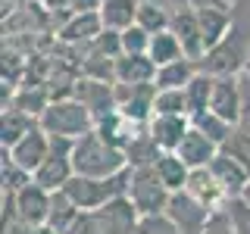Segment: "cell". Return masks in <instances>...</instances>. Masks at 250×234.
Instances as JSON below:
<instances>
[{
  "label": "cell",
  "instance_id": "cell-2",
  "mask_svg": "<svg viewBox=\"0 0 250 234\" xmlns=\"http://www.w3.org/2000/svg\"><path fill=\"white\" fill-rule=\"evenodd\" d=\"M38 125H41L50 137L78 140V137L88 135V131H94L97 122H94V116L84 109V103H78L75 97H69V100H53V103L41 113Z\"/></svg>",
  "mask_w": 250,
  "mask_h": 234
},
{
  "label": "cell",
  "instance_id": "cell-14",
  "mask_svg": "<svg viewBox=\"0 0 250 234\" xmlns=\"http://www.w3.org/2000/svg\"><path fill=\"white\" fill-rule=\"evenodd\" d=\"M209 172H213V175L219 178V184L229 191V197H231V200H234V197H241V194H244V187L250 184V172L241 166L238 159H231L229 153H222V150H219V153H216V159L209 162Z\"/></svg>",
  "mask_w": 250,
  "mask_h": 234
},
{
  "label": "cell",
  "instance_id": "cell-35",
  "mask_svg": "<svg viewBox=\"0 0 250 234\" xmlns=\"http://www.w3.org/2000/svg\"><path fill=\"white\" fill-rule=\"evenodd\" d=\"M144 31H150V35H156V31H163V25H166V19H163V13H156L153 6H144L141 10V22H138Z\"/></svg>",
  "mask_w": 250,
  "mask_h": 234
},
{
  "label": "cell",
  "instance_id": "cell-29",
  "mask_svg": "<svg viewBox=\"0 0 250 234\" xmlns=\"http://www.w3.org/2000/svg\"><path fill=\"white\" fill-rule=\"evenodd\" d=\"M97 28H100L97 16H94V13H84L82 19H75L69 28H62V38H66V41H72V44H78V41H91V38L100 35Z\"/></svg>",
  "mask_w": 250,
  "mask_h": 234
},
{
  "label": "cell",
  "instance_id": "cell-4",
  "mask_svg": "<svg viewBox=\"0 0 250 234\" xmlns=\"http://www.w3.org/2000/svg\"><path fill=\"white\" fill-rule=\"evenodd\" d=\"M153 100H156V84H116L119 113L128 116L141 128H147L153 119Z\"/></svg>",
  "mask_w": 250,
  "mask_h": 234
},
{
  "label": "cell",
  "instance_id": "cell-28",
  "mask_svg": "<svg viewBox=\"0 0 250 234\" xmlns=\"http://www.w3.org/2000/svg\"><path fill=\"white\" fill-rule=\"evenodd\" d=\"M131 19H135V3L131 0H109L104 10V25L106 28H131Z\"/></svg>",
  "mask_w": 250,
  "mask_h": 234
},
{
  "label": "cell",
  "instance_id": "cell-23",
  "mask_svg": "<svg viewBox=\"0 0 250 234\" xmlns=\"http://www.w3.org/2000/svg\"><path fill=\"white\" fill-rule=\"evenodd\" d=\"M150 59L156 66H166V62H175V59H185V47L172 31H156L153 41H150Z\"/></svg>",
  "mask_w": 250,
  "mask_h": 234
},
{
  "label": "cell",
  "instance_id": "cell-9",
  "mask_svg": "<svg viewBox=\"0 0 250 234\" xmlns=\"http://www.w3.org/2000/svg\"><path fill=\"white\" fill-rule=\"evenodd\" d=\"M209 109L216 116H222L225 122L238 125L241 122V109H244V94H241V78L238 75H219L216 88H213V100Z\"/></svg>",
  "mask_w": 250,
  "mask_h": 234
},
{
  "label": "cell",
  "instance_id": "cell-16",
  "mask_svg": "<svg viewBox=\"0 0 250 234\" xmlns=\"http://www.w3.org/2000/svg\"><path fill=\"white\" fill-rule=\"evenodd\" d=\"M94 131H97L100 137L104 140H109V144L113 147H119V150H125V147L131 144V140H135V135H141V125H135L128 119V116H122L119 109H116V113H109V116H104V119H100L97 125H94Z\"/></svg>",
  "mask_w": 250,
  "mask_h": 234
},
{
  "label": "cell",
  "instance_id": "cell-8",
  "mask_svg": "<svg viewBox=\"0 0 250 234\" xmlns=\"http://www.w3.org/2000/svg\"><path fill=\"white\" fill-rule=\"evenodd\" d=\"M13 197V206H16V215L28 225H47V215H50V203H53V194L47 187L31 181L28 187H22L19 194H10Z\"/></svg>",
  "mask_w": 250,
  "mask_h": 234
},
{
  "label": "cell",
  "instance_id": "cell-25",
  "mask_svg": "<svg viewBox=\"0 0 250 234\" xmlns=\"http://www.w3.org/2000/svg\"><path fill=\"white\" fill-rule=\"evenodd\" d=\"M153 116H188V97H185V88L156 91ZM188 119H191V116H188Z\"/></svg>",
  "mask_w": 250,
  "mask_h": 234
},
{
  "label": "cell",
  "instance_id": "cell-1",
  "mask_svg": "<svg viewBox=\"0 0 250 234\" xmlns=\"http://www.w3.org/2000/svg\"><path fill=\"white\" fill-rule=\"evenodd\" d=\"M72 166L75 175H88V178H113L122 169H128L125 150L113 147L109 140H104L97 131H88L84 137L75 140L72 150Z\"/></svg>",
  "mask_w": 250,
  "mask_h": 234
},
{
  "label": "cell",
  "instance_id": "cell-20",
  "mask_svg": "<svg viewBox=\"0 0 250 234\" xmlns=\"http://www.w3.org/2000/svg\"><path fill=\"white\" fill-rule=\"evenodd\" d=\"M38 128V119L35 116H28V113H22L19 106H10V109H3V147L10 150V147H16L25 135H31V131Z\"/></svg>",
  "mask_w": 250,
  "mask_h": 234
},
{
  "label": "cell",
  "instance_id": "cell-22",
  "mask_svg": "<svg viewBox=\"0 0 250 234\" xmlns=\"http://www.w3.org/2000/svg\"><path fill=\"white\" fill-rule=\"evenodd\" d=\"M78 215H82V209L66 197V191H57L53 194V203H50V215H47V228H53L57 234H66L75 225Z\"/></svg>",
  "mask_w": 250,
  "mask_h": 234
},
{
  "label": "cell",
  "instance_id": "cell-12",
  "mask_svg": "<svg viewBox=\"0 0 250 234\" xmlns=\"http://www.w3.org/2000/svg\"><path fill=\"white\" fill-rule=\"evenodd\" d=\"M156 62L150 53H122L116 59V84H153Z\"/></svg>",
  "mask_w": 250,
  "mask_h": 234
},
{
  "label": "cell",
  "instance_id": "cell-15",
  "mask_svg": "<svg viewBox=\"0 0 250 234\" xmlns=\"http://www.w3.org/2000/svg\"><path fill=\"white\" fill-rule=\"evenodd\" d=\"M182 159L188 162L191 169H207L209 162L216 159V153H219V144H213L207 135H200L197 128H188V135H185V140L178 144V150H175Z\"/></svg>",
  "mask_w": 250,
  "mask_h": 234
},
{
  "label": "cell",
  "instance_id": "cell-31",
  "mask_svg": "<svg viewBox=\"0 0 250 234\" xmlns=\"http://www.w3.org/2000/svg\"><path fill=\"white\" fill-rule=\"evenodd\" d=\"M135 234H182V231L166 213H160V215H141Z\"/></svg>",
  "mask_w": 250,
  "mask_h": 234
},
{
  "label": "cell",
  "instance_id": "cell-6",
  "mask_svg": "<svg viewBox=\"0 0 250 234\" xmlns=\"http://www.w3.org/2000/svg\"><path fill=\"white\" fill-rule=\"evenodd\" d=\"M166 215L178 225V231H182V234H203V228H207V222H209V215H213V213H209L197 197H191L188 191H178V194H172V197H169Z\"/></svg>",
  "mask_w": 250,
  "mask_h": 234
},
{
  "label": "cell",
  "instance_id": "cell-24",
  "mask_svg": "<svg viewBox=\"0 0 250 234\" xmlns=\"http://www.w3.org/2000/svg\"><path fill=\"white\" fill-rule=\"evenodd\" d=\"M191 125L200 131V135H207L209 140H213V144H219V147H222L225 140H229L231 128H234L231 122H225L222 116H216V113H213V109H207V113L194 116V119H191Z\"/></svg>",
  "mask_w": 250,
  "mask_h": 234
},
{
  "label": "cell",
  "instance_id": "cell-26",
  "mask_svg": "<svg viewBox=\"0 0 250 234\" xmlns=\"http://www.w3.org/2000/svg\"><path fill=\"white\" fill-rule=\"evenodd\" d=\"M222 153H229L231 159H238L241 166H244L247 172H250V131L247 128H241V125H234L231 128V135H229V140H225L222 147H219Z\"/></svg>",
  "mask_w": 250,
  "mask_h": 234
},
{
  "label": "cell",
  "instance_id": "cell-33",
  "mask_svg": "<svg viewBox=\"0 0 250 234\" xmlns=\"http://www.w3.org/2000/svg\"><path fill=\"white\" fill-rule=\"evenodd\" d=\"M203 234H238V231H234V225H231L229 209H219V213L209 215V222H207V228H203Z\"/></svg>",
  "mask_w": 250,
  "mask_h": 234
},
{
  "label": "cell",
  "instance_id": "cell-5",
  "mask_svg": "<svg viewBox=\"0 0 250 234\" xmlns=\"http://www.w3.org/2000/svg\"><path fill=\"white\" fill-rule=\"evenodd\" d=\"M72 97L78 103H84V109L94 116V122H100L104 116L119 109V103H116V81H97V78H84L82 75L75 81Z\"/></svg>",
  "mask_w": 250,
  "mask_h": 234
},
{
  "label": "cell",
  "instance_id": "cell-18",
  "mask_svg": "<svg viewBox=\"0 0 250 234\" xmlns=\"http://www.w3.org/2000/svg\"><path fill=\"white\" fill-rule=\"evenodd\" d=\"M156 175H160V181L169 187L172 194H178V191H185L188 187V178H191V166L182 159L178 153H163L160 159H156Z\"/></svg>",
  "mask_w": 250,
  "mask_h": 234
},
{
  "label": "cell",
  "instance_id": "cell-21",
  "mask_svg": "<svg viewBox=\"0 0 250 234\" xmlns=\"http://www.w3.org/2000/svg\"><path fill=\"white\" fill-rule=\"evenodd\" d=\"M197 75V66L194 59H175L166 62V66H156V91H169V88H185L191 78Z\"/></svg>",
  "mask_w": 250,
  "mask_h": 234
},
{
  "label": "cell",
  "instance_id": "cell-36",
  "mask_svg": "<svg viewBox=\"0 0 250 234\" xmlns=\"http://www.w3.org/2000/svg\"><path fill=\"white\" fill-rule=\"evenodd\" d=\"M241 94H244V109H241V128L250 131V78H241Z\"/></svg>",
  "mask_w": 250,
  "mask_h": 234
},
{
  "label": "cell",
  "instance_id": "cell-17",
  "mask_svg": "<svg viewBox=\"0 0 250 234\" xmlns=\"http://www.w3.org/2000/svg\"><path fill=\"white\" fill-rule=\"evenodd\" d=\"M213 88H216V75L209 72H200L191 78V81L185 84V97H188V116H200L209 109V100H213Z\"/></svg>",
  "mask_w": 250,
  "mask_h": 234
},
{
  "label": "cell",
  "instance_id": "cell-30",
  "mask_svg": "<svg viewBox=\"0 0 250 234\" xmlns=\"http://www.w3.org/2000/svg\"><path fill=\"white\" fill-rule=\"evenodd\" d=\"M119 35H122V50L125 53H150L153 35H150V31H144L141 25H131V28L119 31Z\"/></svg>",
  "mask_w": 250,
  "mask_h": 234
},
{
  "label": "cell",
  "instance_id": "cell-13",
  "mask_svg": "<svg viewBox=\"0 0 250 234\" xmlns=\"http://www.w3.org/2000/svg\"><path fill=\"white\" fill-rule=\"evenodd\" d=\"M188 128H191V119L188 116H153L147 131L153 135V140L160 144L163 153H175L178 144L185 140Z\"/></svg>",
  "mask_w": 250,
  "mask_h": 234
},
{
  "label": "cell",
  "instance_id": "cell-19",
  "mask_svg": "<svg viewBox=\"0 0 250 234\" xmlns=\"http://www.w3.org/2000/svg\"><path fill=\"white\" fill-rule=\"evenodd\" d=\"M163 156L160 144L153 140L150 131H141V135H135V140H131L128 147H125V159H128V169H150L156 166V159Z\"/></svg>",
  "mask_w": 250,
  "mask_h": 234
},
{
  "label": "cell",
  "instance_id": "cell-27",
  "mask_svg": "<svg viewBox=\"0 0 250 234\" xmlns=\"http://www.w3.org/2000/svg\"><path fill=\"white\" fill-rule=\"evenodd\" d=\"M35 181V175H31L28 169H22L19 162L10 159V153L3 150V194H19L22 187H28Z\"/></svg>",
  "mask_w": 250,
  "mask_h": 234
},
{
  "label": "cell",
  "instance_id": "cell-7",
  "mask_svg": "<svg viewBox=\"0 0 250 234\" xmlns=\"http://www.w3.org/2000/svg\"><path fill=\"white\" fill-rule=\"evenodd\" d=\"M94 213H97V222H100L104 234H135L138 222H141V213L135 209V203L128 197H116L106 206L94 209Z\"/></svg>",
  "mask_w": 250,
  "mask_h": 234
},
{
  "label": "cell",
  "instance_id": "cell-3",
  "mask_svg": "<svg viewBox=\"0 0 250 234\" xmlns=\"http://www.w3.org/2000/svg\"><path fill=\"white\" fill-rule=\"evenodd\" d=\"M172 191L160 181L156 169H131V187H128V200L135 203V209L141 215H160L166 213Z\"/></svg>",
  "mask_w": 250,
  "mask_h": 234
},
{
  "label": "cell",
  "instance_id": "cell-37",
  "mask_svg": "<svg viewBox=\"0 0 250 234\" xmlns=\"http://www.w3.org/2000/svg\"><path fill=\"white\" fill-rule=\"evenodd\" d=\"M241 197H244V200H247V203H250V184H247V187H244V194H241Z\"/></svg>",
  "mask_w": 250,
  "mask_h": 234
},
{
  "label": "cell",
  "instance_id": "cell-11",
  "mask_svg": "<svg viewBox=\"0 0 250 234\" xmlns=\"http://www.w3.org/2000/svg\"><path fill=\"white\" fill-rule=\"evenodd\" d=\"M3 150H6V147H3ZM6 153H10V159H13V162H19L22 169H28L31 175H35V172L41 169V162L47 159V156H50V135H47L41 125H38L31 135H25V137L19 140V144L10 147Z\"/></svg>",
  "mask_w": 250,
  "mask_h": 234
},
{
  "label": "cell",
  "instance_id": "cell-34",
  "mask_svg": "<svg viewBox=\"0 0 250 234\" xmlns=\"http://www.w3.org/2000/svg\"><path fill=\"white\" fill-rule=\"evenodd\" d=\"M66 234H104L100 231V222H97V213H82Z\"/></svg>",
  "mask_w": 250,
  "mask_h": 234
},
{
  "label": "cell",
  "instance_id": "cell-32",
  "mask_svg": "<svg viewBox=\"0 0 250 234\" xmlns=\"http://www.w3.org/2000/svg\"><path fill=\"white\" fill-rule=\"evenodd\" d=\"M229 215H231V225H234V231L238 234H250V203L244 197H234L229 200Z\"/></svg>",
  "mask_w": 250,
  "mask_h": 234
},
{
  "label": "cell",
  "instance_id": "cell-10",
  "mask_svg": "<svg viewBox=\"0 0 250 234\" xmlns=\"http://www.w3.org/2000/svg\"><path fill=\"white\" fill-rule=\"evenodd\" d=\"M191 197H197L203 206L209 209V213H219V209L229 206V191H225L222 184H219V178L207 169H191V178H188V187H185Z\"/></svg>",
  "mask_w": 250,
  "mask_h": 234
}]
</instances>
